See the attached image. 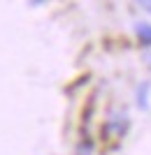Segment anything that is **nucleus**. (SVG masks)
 <instances>
[{
	"label": "nucleus",
	"mask_w": 151,
	"mask_h": 155,
	"mask_svg": "<svg viewBox=\"0 0 151 155\" xmlns=\"http://www.w3.org/2000/svg\"><path fill=\"white\" fill-rule=\"evenodd\" d=\"M137 32H139V39H142V42L151 44V28L146 26V23H142V26L137 28Z\"/></svg>",
	"instance_id": "obj_1"
},
{
	"label": "nucleus",
	"mask_w": 151,
	"mask_h": 155,
	"mask_svg": "<svg viewBox=\"0 0 151 155\" xmlns=\"http://www.w3.org/2000/svg\"><path fill=\"white\" fill-rule=\"evenodd\" d=\"M137 2H139L142 7H144L146 12H151V0H137Z\"/></svg>",
	"instance_id": "obj_2"
},
{
	"label": "nucleus",
	"mask_w": 151,
	"mask_h": 155,
	"mask_svg": "<svg viewBox=\"0 0 151 155\" xmlns=\"http://www.w3.org/2000/svg\"><path fill=\"white\" fill-rule=\"evenodd\" d=\"M33 2H42V0H33Z\"/></svg>",
	"instance_id": "obj_3"
}]
</instances>
